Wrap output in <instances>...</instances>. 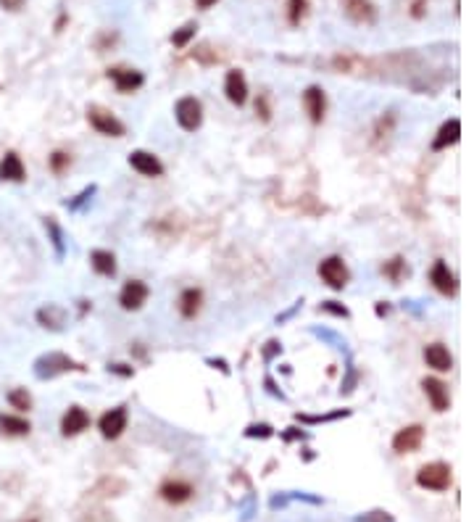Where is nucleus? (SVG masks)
<instances>
[{
    "label": "nucleus",
    "instance_id": "obj_1",
    "mask_svg": "<svg viewBox=\"0 0 474 522\" xmlns=\"http://www.w3.org/2000/svg\"><path fill=\"white\" fill-rule=\"evenodd\" d=\"M66 372H84V367L79 362H74V359H69L66 354H61V351L43 354L35 362V374H38L40 380H53V377Z\"/></svg>",
    "mask_w": 474,
    "mask_h": 522
},
{
    "label": "nucleus",
    "instance_id": "obj_2",
    "mask_svg": "<svg viewBox=\"0 0 474 522\" xmlns=\"http://www.w3.org/2000/svg\"><path fill=\"white\" fill-rule=\"evenodd\" d=\"M453 483V470L446 462H429L417 472V485L424 488V491H435V494H443L448 491Z\"/></svg>",
    "mask_w": 474,
    "mask_h": 522
},
{
    "label": "nucleus",
    "instance_id": "obj_3",
    "mask_svg": "<svg viewBox=\"0 0 474 522\" xmlns=\"http://www.w3.org/2000/svg\"><path fill=\"white\" fill-rule=\"evenodd\" d=\"M174 119L185 132H198L203 124V103L196 95H185L174 103Z\"/></svg>",
    "mask_w": 474,
    "mask_h": 522
},
{
    "label": "nucleus",
    "instance_id": "obj_4",
    "mask_svg": "<svg viewBox=\"0 0 474 522\" xmlns=\"http://www.w3.org/2000/svg\"><path fill=\"white\" fill-rule=\"evenodd\" d=\"M87 121L95 132H101L106 138H124V132H127L124 121H119L103 106H87Z\"/></svg>",
    "mask_w": 474,
    "mask_h": 522
},
{
    "label": "nucleus",
    "instance_id": "obj_5",
    "mask_svg": "<svg viewBox=\"0 0 474 522\" xmlns=\"http://www.w3.org/2000/svg\"><path fill=\"white\" fill-rule=\"evenodd\" d=\"M319 277L325 282L327 288L332 290H343L351 280V272L345 267L343 256H327L322 264H319Z\"/></svg>",
    "mask_w": 474,
    "mask_h": 522
},
{
    "label": "nucleus",
    "instance_id": "obj_6",
    "mask_svg": "<svg viewBox=\"0 0 474 522\" xmlns=\"http://www.w3.org/2000/svg\"><path fill=\"white\" fill-rule=\"evenodd\" d=\"M127 422H130V414H127V406H116V409H108L98 420V428H101V435L106 440H116L127 430Z\"/></svg>",
    "mask_w": 474,
    "mask_h": 522
},
{
    "label": "nucleus",
    "instance_id": "obj_7",
    "mask_svg": "<svg viewBox=\"0 0 474 522\" xmlns=\"http://www.w3.org/2000/svg\"><path fill=\"white\" fill-rule=\"evenodd\" d=\"M429 282L435 285L437 293H443L448 299H453L456 293H458V280H456V274L451 272V267H448L443 259H437L435 264H432V270H429Z\"/></svg>",
    "mask_w": 474,
    "mask_h": 522
},
{
    "label": "nucleus",
    "instance_id": "obj_8",
    "mask_svg": "<svg viewBox=\"0 0 474 522\" xmlns=\"http://www.w3.org/2000/svg\"><path fill=\"white\" fill-rule=\"evenodd\" d=\"M150 296V288L142 280H130L124 282V288L119 293V304L124 311H137L145 306V301Z\"/></svg>",
    "mask_w": 474,
    "mask_h": 522
},
{
    "label": "nucleus",
    "instance_id": "obj_9",
    "mask_svg": "<svg viewBox=\"0 0 474 522\" xmlns=\"http://www.w3.org/2000/svg\"><path fill=\"white\" fill-rule=\"evenodd\" d=\"M303 109H306L308 119L314 121V124H322V121H325L327 95L319 84H308L306 90H303Z\"/></svg>",
    "mask_w": 474,
    "mask_h": 522
},
{
    "label": "nucleus",
    "instance_id": "obj_10",
    "mask_svg": "<svg viewBox=\"0 0 474 522\" xmlns=\"http://www.w3.org/2000/svg\"><path fill=\"white\" fill-rule=\"evenodd\" d=\"M422 388H424V396H427L429 406L435 411L451 409V393H448V385L440 377H424Z\"/></svg>",
    "mask_w": 474,
    "mask_h": 522
},
{
    "label": "nucleus",
    "instance_id": "obj_11",
    "mask_svg": "<svg viewBox=\"0 0 474 522\" xmlns=\"http://www.w3.org/2000/svg\"><path fill=\"white\" fill-rule=\"evenodd\" d=\"M424 443V428L422 425H409V428L398 430L393 435V451L395 454H411Z\"/></svg>",
    "mask_w": 474,
    "mask_h": 522
},
{
    "label": "nucleus",
    "instance_id": "obj_12",
    "mask_svg": "<svg viewBox=\"0 0 474 522\" xmlns=\"http://www.w3.org/2000/svg\"><path fill=\"white\" fill-rule=\"evenodd\" d=\"M108 79L116 84L119 93H135L145 84V77L137 69H121V66H113L108 69Z\"/></svg>",
    "mask_w": 474,
    "mask_h": 522
},
{
    "label": "nucleus",
    "instance_id": "obj_13",
    "mask_svg": "<svg viewBox=\"0 0 474 522\" xmlns=\"http://www.w3.org/2000/svg\"><path fill=\"white\" fill-rule=\"evenodd\" d=\"M130 167L142 174V177H161L164 174V164L153 156L150 150H132L130 153Z\"/></svg>",
    "mask_w": 474,
    "mask_h": 522
},
{
    "label": "nucleus",
    "instance_id": "obj_14",
    "mask_svg": "<svg viewBox=\"0 0 474 522\" xmlns=\"http://www.w3.org/2000/svg\"><path fill=\"white\" fill-rule=\"evenodd\" d=\"M224 93H227V101L235 103V106H245L248 101V82H245V74L240 69H230L227 77H224Z\"/></svg>",
    "mask_w": 474,
    "mask_h": 522
},
{
    "label": "nucleus",
    "instance_id": "obj_15",
    "mask_svg": "<svg viewBox=\"0 0 474 522\" xmlns=\"http://www.w3.org/2000/svg\"><path fill=\"white\" fill-rule=\"evenodd\" d=\"M345 16L356 24H374L377 21V9L372 0H340Z\"/></svg>",
    "mask_w": 474,
    "mask_h": 522
},
{
    "label": "nucleus",
    "instance_id": "obj_16",
    "mask_svg": "<svg viewBox=\"0 0 474 522\" xmlns=\"http://www.w3.org/2000/svg\"><path fill=\"white\" fill-rule=\"evenodd\" d=\"M90 428V414L82 409V406H69L64 414V420H61V433H64L66 438H74L79 433Z\"/></svg>",
    "mask_w": 474,
    "mask_h": 522
},
{
    "label": "nucleus",
    "instance_id": "obj_17",
    "mask_svg": "<svg viewBox=\"0 0 474 522\" xmlns=\"http://www.w3.org/2000/svg\"><path fill=\"white\" fill-rule=\"evenodd\" d=\"M27 179V169L24 161L16 150H9L3 159H0V182H24Z\"/></svg>",
    "mask_w": 474,
    "mask_h": 522
},
{
    "label": "nucleus",
    "instance_id": "obj_18",
    "mask_svg": "<svg viewBox=\"0 0 474 522\" xmlns=\"http://www.w3.org/2000/svg\"><path fill=\"white\" fill-rule=\"evenodd\" d=\"M158 494H161V499L167 504H185L193 499V494H196V488L190 483H185V480H167V483L158 488Z\"/></svg>",
    "mask_w": 474,
    "mask_h": 522
},
{
    "label": "nucleus",
    "instance_id": "obj_19",
    "mask_svg": "<svg viewBox=\"0 0 474 522\" xmlns=\"http://www.w3.org/2000/svg\"><path fill=\"white\" fill-rule=\"evenodd\" d=\"M458 140H461V121L448 119L440 124L435 140H432V150H446V148H451V145H456Z\"/></svg>",
    "mask_w": 474,
    "mask_h": 522
},
{
    "label": "nucleus",
    "instance_id": "obj_20",
    "mask_svg": "<svg viewBox=\"0 0 474 522\" xmlns=\"http://www.w3.org/2000/svg\"><path fill=\"white\" fill-rule=\"evenodd\" d=\"M424 362H427V367L437 370V372H448L453 367V356H451V351L443 343H429L424 345Z\"/></svg>",
    "mask_w": 474,
    "mask_h": 522
},
{
    "label": "nucleus",
    "instance_id": "obj_21",
    "mask_svg": "<svg viewBox=\"0 0 474 522\" xmlns=\"http://www.w3.org/2000/svg\"><path fill=\"white\" fill-rule=\"evenodd\" d=\"M203 306V290L201 288H187L179 296V314L185 319H196Z\"/></svg>",
    "mask_w": 474,
    "mask_h": 522
},
{
    "label": "nucleus",
    "instance_id": "obj_22",
    "mask_svg": "<svg viewBox=\"0 0 474 522\" xmlns=\"http://www.w3.org/2000/svg\"><path fill=\"white\" fill-rule=\"evenodd\" d=\"M90 267H93L101 277H113L116 274V256L111 251H103V248H95L90 253Z\"/></svg>",
    "mask_w": 474,
    "mask_h": 522
},
{
    "label": "nucleus",
    "instance_id": "obj_23",
    "mask_svg": "<svg viewBox=\"0 0 474 522\" xmlns=\"http://www.w3.org/2000/svg\"><path fill=\"white\" fill-rule=\"evenodd\" d=\"M38 322L43 327H50V330H61L66 325V311L56 304H47L38 311Z\"/></svg>",
    "mask_w": 474,
    "mask_h": 522
},
{
    "label": "nucleus",
    "instance_id": "obj_24",
    "mask_svg": "<svg viewBox=\"0 0 474 522\" xmlns=\"http://www.w3.org/2000/svg\"><path fill=\"white\" fill-rule=\"evenodd\" d=\"M124 488H127V483L124 480H119V477H103L101 483L95 485L93 491H87V499H106V496H119L124 494Z\"/></svg>",
    "mask_w": 474,
    "mask_h": 522
},
{
    "label": "nucleus",
    "instance_id": "obj_25",
    "mask_svg": "<svg viewBox=\"0 0 474 522\" xmlns=\"http://www.w3.org/2000/svg\"><path fill=\"white\" fill-rule=\"evenodd\" d=\"M32 425L24 417H16V414H0V433L6 435H27Z\"/></svg>",
    "mask_w": 474,
    "mask_h": 522
},
{
    "label": "nucleus",
    "instance_id": "obj_26",
    "mask_svg": "<svg viewBox=\"0 0 474 522\" xmlns=\"http://www.w3.org/2000/svg\"><path fill=\"white\" fill-rule=\"evenodd\" d=\"M9 404L11 409L29 411L32 409V396L27 393V388H13V391H9Z\"/></svg>",
    "mask_w": 474,
    "mask_h": 522
},
{
    "label": "nucleus",
    "instance_id": "obj_27",
    "mask_svg": "<svg viewBox=\"0 0 474 522\" xmlns=\"http://www.w3.org/2000/svg\"><path fill=\"white\" fill-rule=\"evenodd\" d=\"M196 32H198L196 21H187L185 27L174 29V35H171V45H174V48H185L190 40L196 38Z\"/></svg>",
    "mask_w": 474,
    "mask_h": 522
},
{
    "label": "nucleus",
    "instance_id": "obj_28",
    "mask_svg": "<svg viewBox=\"0 0 474 522\" xmlns=\"http://www.w3.org/2000/svg\"><path fill=\"white\" fill-rule=\"evenodd\" d=\"M308 13V0H290L288 3V21L293 27H298L300 21L306 19Z\"/></svg>",
    "mask_w": 474,
    "mask_h": 522
},
{
    "label": "nucleus",
    "instance_id": "obj_29",
    "mask_svg": "<svg viewBox=\"0 0 474 522\" xmlns=\"http://www.w3.org/2000/svg\"><path fill=\"white\" fill-rule=\"evenodd\" d=\"M403 272H406V261H403V256H395V259H390L385 267H382V274H385V277H390L393 282H400Z\"/></svg>",
    "mask_w": 474,
    "mask_h": 522
},
{
    "label": "nucleus",
    "instance_id": "obj_30",
    "mask_svg": "<svg viewBox=\"0 0 474 522\" xmlns=\"http://www.w3.org/2000/svg\"><path fill=\"white\" fill-rule=\"evenodd\" d=\"M69 164H72V156L64 153V150H56V153L47 159V167H50L53 174H64L66 169H69Z\"/></svg>",
    "mask_w": 474,
    "mask_h": 522
},
{
    "label": "nucleus",
    "instance_id": "obj_31",
    "mask_svg": "<svg viewBox=\"0 0 474 522\" xmlns=\"http://www.w3.org/2000/svg\"><path fill=\"white\" fill-rule=\"evenodd\" d=\"M45 230L50 233V238H53L56 253H58V256H64V233H61V227L56 224V219H53V216H47V219H45Z\"/></svg>",
    "mask_w": 474,
    "mask_h": 522
},
{
    "label": "nucleus",
    "instance_id": "obj_32",
    "mask_svg": "<svg viewBox=\"0 0 474 522\" xmlns=\"http://www.w3.org/2000/svg\"><path fill=\"white\" fill-rule=\"evenodd\" d=\"M351 411L348 409H340V411H332V414H319V417H308V414H295L298 422H308V425H316V422H332L337 417H348Z\"/></svg>",
    "mask_w": 474,
    "mask_h": 522
},
{
    "label": "nucleus",
    "instance_id": "obj_33",
    "mask_svg": "<svg viewBox=\"0 0 474 522\" xmlns=\"http://www.w3.org/2000/svg\"><path fill=\"white\" fill-rule=\"evenodd\" d=\"M274 435V428L266 425V422H261V425H251V428H245V438H261L266 440Z\"/></svg>",
    "mask_w": 474,
    "mask_h": 522
},
{
    "label": "nucleus",
    "instance_id": "obj_34",
    "mask_svg": "<svg viewBox=\"0 0 474 522\" xmlns=\"http://www.w3.org/2000/svg\"><path fill=\"white\" fill-rule=\"evenodd\" d=\"M95 190H98V187H95V185L84 187V190L74 198V201H66V209H69V211H77V209H79V206H82L84 201H90V198L95 196Z\"/></svg>",
    "mask_w": 474,
    "mask_h": 522
},
{
    "label": "nucleus",
    "instance_id": "obj_35",
    "mask_svg": "<svg viewBox=\"0 0 474 522\" xmlns=\"http://www.w3.org/2000/svg\"><path fill=\"white\" fill-rule=\"evenodd\" d=\"M356 522H395V520L388 512L377 509V512H366L363 517H356Z\"/></svg>",
    "mask_w": 474,
    "mask_h": 522
},
{
    "label": "nucleus",
    "instance_id": "obj_36",
    "mask_svg": "<svg viewBox=\"0 0 474 522\" xmlns=\"http://www.w3.org/2000/svg\"><path fill=\"white\" fill-rule=\"evenodd\" d=\"M319 311H329V314H335V317H348V314H351V311L345 306H340L337 301H325V304L319 306Z\"/></svg>",
    "mask_w": 474,
    "mask_h": 522
},
{
    "label": "nucleus",
    "instance_id": "obj_37",
    "mask_svg": "<svg viewBox=\"0 0 474 522\" xmlns=\"http://www.w3.org/2000/svg\"><path fill=\"white\" fill-rule=\"evenodd\" d=\"M208 50H211V45H201L196 50V58L201 61V64H216V61H219V56H211Z\"/></svg>",
    "mask_w": 474,
    "mask_h": 522
},
{
    "label": "nucleus",
    "instance_id": "obj_38",
    "mask_svg": "<svg viewBox=\"0 0 474 522\" xmlns=\"http://www.w3.org/2000/svg\"><path fill=\"white\" fill-rule=\"evenodd\" d=\"M256 113H261V119H264V121L271 119V111H269V103H266V95H261L259 101H256Z\"/></svg>",
    "mask_w": 474,
    "mask_h": 522
},
{
    "label": "nucleus",
    "instance_id": "obj_39",
    "mask_svg": "<svg viewBox=\"0 0 474 522\" xmlns=\"http://www.w3.org/2000/svg\"><path fill=\"white\" fill-rule=\"evenodd\" d=\"M108 372L119 374V377H132V374H135V370H132V367H127V364H108Z\"/></svg>",
    "mask_w": 474,
    "mask_h": 522
},
{
    "label": "nucleus",
    "instance_id": "obj_40",
    "mask_svg": "<svg viewBox=\"0 0 474 522\" xmlns=\"http://www.w3.org/2000/svg\"><path fill=\"white\" fill-rule=\"evenodd\" d=\"M24 3H27V0H0V6L6 11H21L24 9Z\"/></svg>",
    "mask_w": 474,
    "mask_h": 522
},
{
    "label": "nucleus",
    "instance_id": "obj_41",
    "mask_svg": "<svg viewBox=\"0 0 474 522\" xmlns=\"http://www.w3.org/2000/svg\"><path fill=\"white\" fill-rule=\"evenodd\" d=\"M424 3H427V0H417V3H414V11H411L414 19H422V16H424Z\"/></svg>",
    "mask_w": 474,
    "mask_h": 522
},
{
    "label": "nucleus",
    "instance_id": "obj_42",
    "mask_svg": "<svg viewBox=\"0 0 474 522\" xmlns=\"http://www.w3.org/2000/svg\"><path fill=\"white\" fill-rule=\"evenodd\" d=\"M208 364H211V367H219L224 374H230V367H227V362H224V359H208Z\"/></svg>",
    "mask_w": 474,
    "mask_h": 522
},
{
    "label": "nucleus",
    "instance_id": "obj_43",
    "mask_svg": "<svg viewBox=\"0 0 474 522\" xmlns=\"http://www.w3.org/2000/svg\"><path fill=\"white\" fill-rule=\"evenodd\" d=\"M216 3H219V0H196V6L201 11H208L211 6H216Z\"/></svg>",
    "mask_w": 474,
    "mask_h": 522
},
{
    "label": "nucleus",
    "instance_id": "obj_44",
    "mask_svg": "<svg viewBox=\"0 0 474 522\" xmlns=\"http://www.w3.org/2000/svg\"><path fill=\"white\" fill-rule=\"evenodd\" d=\"M388 311H390V309L382 306V304H380V306H377V314H380V317H382V314H388Z\"/></svg>",
    "mask_w": 474,
    "mask_h": 522
},
{
    "label": "nucleus",
    "instance_id": "obj_45",
    "mask_svg": "<svg viewBox=\"0 0 474 522\" xmlns=\"http://www.w3.org/2000/svg\"><path fill=\"white\" fill-rule=\"evenodd\" d=\"M29 522H38V520H29Z\"/></svg>",
    "mask_w": 474,
    "mask_h": 522
}]
</instances>
